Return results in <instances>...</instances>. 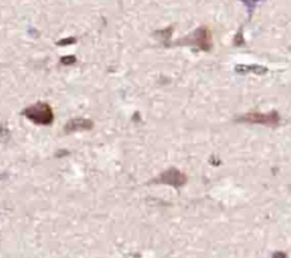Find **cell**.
<instances>
[{"label": "cell", "instance_id": "6da1fadb", "mask_svg": "<svg viewBox=\"0 0 291 258\" xmlns=\"http://www.w3.org/2000/svg\"><path fill=\"white\" fill-rule=\"evenodd\" d=\"M23 115L37 125H50L54 119L53 109L46 102H37V104L27 106L23 111Z\"/></svg>", "mask_w": 291, "mask_h": 258}, {"label": "cell", "instance_id": "7a4b0ae2", "mask_svg": "<svg viewBox=\"0 0 291 258\" xmlns=\"http://www.w3.org/2000/svg\"><path fill=\"white\" fill-rule=\"evenodd\" d=\"M239 122H249V123H260V125H266V126H275L280 118L275 112L270 113H257V112H251L247 113V115H243L240 116Z\"/></svg>", "mask_w": 291, "mask_h": 258}, {"label": "cell", "instance_id": "3957f363", "mask_svg": "<svg viewBox=\"0 0 291 258\" xmlns=\"http://www.w3.org/2000/svg\"><path fill=\"white\" fill-rule=\"evenodd\" d=\"M182 44H193V46H198L199 49L208 51L212 49L211 32L206 27H201L190 37H186V40L182 41Z\"/></svg>", "mask_w": 291, "mask_h": 258}, {"label": "cell", "instance_id": "277c9868", "mask_svg": "<svg viewBox=\"0 0 291 258\" xmlns=\"http://www.w3.org/2000/svg\"><path fill=\"white\" fill-rule=\"evenodd\" d=\"M186 175L179 172L176 169H169L166 172H163L159 178H156L152 180V183H159V185H169L173 187H180L186 183Z\"/></svg>", "mask_w": 291, "mask_h": 258}, {"label": "cell", "instance_id": "5b68a950", "mask_svg": "<svg viewBox=\"0 0 291 258\" xmlns=\"http://www.w3.org/2000/svg\"><path fill=\"white\" fill-rule=\"evenodd\" d=\"M94 123L89 121V119H85V118H74L71 121H68L65 123L64 131L67 134L70 132H77V131H89L92 129Z\"/></svg>", "mask_w": 291, "mask_h": 258}, {"label": "cell", "instance_id": "8992f818", "mask_svg": "<svg viewBox=\"0 0 291 258\" xmlns=\"http://www.w3.org/2000/svg\"><path fill=\"white\" fill-rule=\"evenodd\" d=\"M235 70L239 74H264L267 71L264 67L260 65H237Z\"/></svg>", "mask_w": 291, "mask_h": 258}, {"label": "cell", "instance_id": "52a82bcc", "mask_svg": "<svg viewBox=\"0 0 291 258\" xmlns=\"http://www.w3.org/2000/svg\"><path fill=\"white\" fill-rule=\"evenodd\" d=\"M259 2H261V0H243V3L247 6L249 10H250V13L253 12V9H254V6H256V3H259Z\"/></svg>", "mask_w": 291, "mask_h": 258}, {"label": "cell", "instance_id": "ba28073f", "mask_svg": "<svg viewBox=\"0 0 291 258\" xmlns=\"http://www.w3.org/2000/svg\"><path fill=\"white\" fill-rule=\"evenodd\" d=\"M61 61H63V64H73L75 61V57H63Z\"/></svg>", "mask_w": 291, "mask_h": 258}, {"label": "cell", "instance_id": "9c48e42d", "mask_svg": "<svg viewBox=\"0 0 291 258\" xmlns=\"http://www.w3.org/2000/svg\"><path fill=\"white\" fill-rule=\"evenodd\" d=\"M74 39L73 40H64V41H60V43H58V44H70V43H74Z\"/></svg>", "mask_w": 291, "mask_h": 258}]
</instances>
